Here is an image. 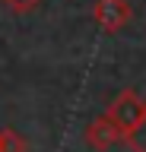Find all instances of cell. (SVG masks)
Returning a JSON list of instances; mask_svg holds the SVG:
<instances>
[{"label": "cell", "mask_w": 146, "mask_h": 152, "mask_svg": "<svg viewBox=\"0 0 146 152\" xmlns=\"http://www.w3.org/2000/svg\"><path fill=\"white\" fill-rule=\"evenodd\" d=\"M83 136H86V142L92 149H98V152H105V149H111V146H117V142H124V130H121L108 114H98L95 121H89L86 130H83Z\"/></svg>", "instance_id": "3"}, {"label": "cell", "mask_w": 146, "mask_h": 152, "mask_svg": "<svg viewBox=\"0 0 146 152\" xmlns=\"http://www.w3.org/2000/svg\"><path fill=\"white\" fill-rule=\"evenodd\" d=\"M134 19V7L130 0H95L92 3V22H95L102 32L114 35Z\"/></svg>", "instance_id": "2"}, {"label": "cell", "mask_w": 146, "mask_h": 152, "mask_svg": "<svg viewBox=\"0 0 146 152\" xmlns=\"http://www.w3.org/2000/svg\"><path fill=\"white\" fill-rule=\"evenodd\" d=\"M0 152H29V142L13 127H0Z\"/></svg>", "instance_id": "4"}, {"label": "cell", "mask_w": 146, "mask_h": 152, "mask_svg": "<svg viewBox=\"0 0 146 152\" xmlns=\"http://www.w3.org/2000/svg\"><path fill=\"white\" fill-rule=\"evenodd\" d=\"M105 114L124 130V136H127V133L140 124V117L146 114V98L136 92V89H121V92L111 98V104L105 108Z\"/></svg>", "instance_id": "1"}, {"label": "cell", "mask_w": 146, "mask_h": 152, "mask_svg": "<svg viewBox=\"0 0 146 152\" xmlns=\"http://www.w3.org/2000/svg\"><path fill=\"white\" fill-rule=\"evenodd\" d=\"M124 142H127L130 152H146V114L140 117V124H136L134 130L124 136Z\"/></svg>", "instance_id": "5"}, {"label": "cell", "mask_w": 146, "mask_h": 152, "mask_svg": "<svg viewBox=\"0 0 146 152\" xmlns=\"http://www.w3.org/2000/svg\"><path fill=\"white\" fill-rule=\"evenodd\" d=\"M3 7L10 10V13H32V10H38L41 7V0H3Z\"/></svg>", "instance_id": "6"}]
</instances>
